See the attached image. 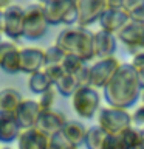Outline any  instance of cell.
I'll use <instances>...</instances> for the list:
<instances>
[{
	"label": "cell",
	"mask_w": 144,
	"mask_h": 149,
	"mask_svg": "<svg viewBox=\"0 0 144 149\" xmlns=\"http://www.w3.org/2000/svg\"><path fill=\"white\" fill-rule=\"evenodd\" d=\"M138 73L132 64H121L115 76L104 87V96L110 107L127 110L141 96Z\"/></svg>",
	"instance_id": "1"
},
{
	"label": "cell",
	"mask_w": 144,
	"mask_h": 149,
	"mask_svg": "<svg viewBox=\"0 0 144 149\" xmlns=\"http://www.w3.org/2000/svg\"><path fill=\"white\" fill-rule=\"evenodd\" d=\"M56 47H59L65 54H76L82 61H91L95 56V33L88 28L68 26L59 33L56 39Z\"/></svg>",
	"instance_id": "2"
},
{
	"label": "cell",
	"mask_w": 144,
	"mask_h": 149,
	"mask_svg": "<svg viewBox=\"0 0 144 149\" xmlns=\"http://www.w3.org/2000/svg\"><path fill=\"white\" fill-rule=\"evenodd\" d=\"M98 126L109 135L123 134L125 129L132 127V115L124 109L116 107H102L98 113Z\"/></svg>",
	"instance_id": "3"
},
{
	"label": "cell",
	"mask_w": 144,
	"mask_h": 149,
	"mask_svg": "<svg viewBox=\"0 0 144 149\" xmlns=\"http://www.w3.org/2000/svg\"><path fill=\"white\" fill-rule=\"evenodd\" d=\"M74 112L84 120H90L96 115L101 106V95L93 87H79L71 96Z\"/></svg>",
	"instance_id": "4"
},
{
	"label": "cell",
	"mask_w": 144,
	"mask_h": 149,
	"mask_svg": "<svg viewBox=\"0 0 144 149\" xmlns=\"http://www.w3.org/2000/svg\"><path fill=\"white\" fill-rule=\"evenodd\" d=\"M48 23L45 20L42 3H31L25 8V20H23V37L30 40H37L45 36Z\"/></svg>",
	"instance_id": "5"
},
{
	"label": "cell",
	"mask_w": 144,
	"mask_h": 149,
	"mask_svg": "<svg viewBox=\"0 0 144 149\" xmlns=\"http://www.w3.org/2000/svg\"><path fill=\"white\" fill-rule=\"evenodd\" d=\"M130 20L129 14L123 9V2H107V8L99 19L101 30L111 34H118V31Z\"/></svg>",
	"instance_id": "6"
},
{
	"label": "cell",
	"mask_w": 144,
	"mask_h": 149,
	"mask_svg": "<svg viewBox=\"0 0 144 149\" xmlns=\"http://www.w3.org/2000/svg\"><path fill=\"white\" fill-rule=\"evenodd\" d=\"M119 62L116 58H109V59H99L96 64L90 65V87L93 88H104L107 84L110 82V79L115 76V73L118 72Z\"/></svg>",
	"instance_id": "7"
},
{
	"label": "cell",
	"mask_w": 144,
	"mask_h": 149,
	"mask_svg": "<svg viewBox=\"0 0 144 149\" xmlns=\"http://www.w3.org/2000/svg\"><path fill=\"white\" fill-rule=\"evenodd\" d=\"M116 37L125 45L129 54L136 56V54L141 53V51H144L143 47H141V42H143V37H144V23L129 20L127 25H124L118 31Z\"/></svg>",
	"instance_id": "8"
},
{
	"label": "cell",
	"mask_w": 144,
	"mask_h": 149,
	"mask_svg": "<svg viewBox=\"0 0 144 149\" xmlns=\"http://www.w3.org/2000/svg\"><path fill=\"white\" fill-rule=\"evenodd\" d=\"M105 8H107V2H102V0H79L78 2V11H79L78 26L87 28L93 22H99Z\"/></svg>",
	"instance_id": "9"
},
{
	"label": "cell",
	"mask_w": 144,
	"mask_h": 149,
	"mask_svg": "<svg viewBox=\"0 0 144 149\" xmlns=\"http://www.w3.org/2000/svg\"><path fill=\"white\" fill-rule=\"evenodd\" d=\"M5 14V34L11 39L23 37V20H25V8L20 5H9L3 11Z\"/></svg>",
	"instance_id": "10"
},
{
	"label": "cell",
	"mask_w": 144,
	"mask_h": 149,
	"mask_svg": "<svg viewBox=\"0 0 144 149\" xmlns=\"http://www.w3.org/2000/svg\"><path fill=\"white\" fill-rule=\"evenodd\" d=\"M67 123V118L56 110H46V112H40L39 120L36 123V127L39 132H42L46 137H53V135L62 132L64 126Z\"/></svg>",
	"instance_id": "11"
},
{
	"label": "cell",
	"mask_w": 144,
	"mask_h": 149,
	"mask_svg": "<svg viewBox=\"0 0 144 149\" xmlns=\"http://www.w3.org/2000/svg\"><path fill=\"white\" fill-rule=\"evenodd\" d=\"M0 68L9 74L20 72V48L12 42H0Z\"/></svg>",
	"instance_id": "12"
},
{
	"label": "cell",
	"mask_w": 144,
	"mask_h": 149,
	"mask_svg": "<svg viewBox=\"0 0 144 149\" xmlns=\"http://www.w3.org/2000/svg\"><path fill=\"white\" fill-rule=\"evenodd\" d=\"M45 68V51L40 48H20V72L34 74Z\"/></svg>",
	"instance_id": "13"
},
{
	"label": "cell",
	"mask_w": 144,
	"mask_h": 149,
	"mask_svg": "<svg viewBox=\"0 0 144 149\" xmlns=\"http://www.w3.org/2000/svg\"><path fill=\"white\" fill-rule=\"evenodd\" d=\"M40 107L37 104V101L33 100H23L22 104L19 106V109L16 112V121L20 126L22 130H28V129H34L36 123L39 120L40 115Z\"/></svg>",
	"instance_id": "14"
},
{
	"label": "cell",
	"mask_w": 144,
	"mask_h": 149,
	"mask_svg": "<svg viewBox=\"0 0 144 149\" xmlns=\"http://www.w3.org/2000/svg\"><path fill=\"white\" fill-rule=\"evenodd\" d=\"M116 51V36L111 33H107L104 30H99L95 33V56L99 59H109L115 58Z\"/></svg>",
	"instance_id": "15"
},
{
	"label": "cell",
	"mask_w": 144,
	"mask_h": 149,
	"mask_svg": "<svg viewBox=\"0 0 144 149\" xmlns=\"http://www.w3.org/2000/svg\"><path fill=\"white\" fill-rule=\"evenodd\" d=\"M23 98L14 88H3L0 90V116L3 118H14L19 106L22 104Z\"/></svg>",
	"instance_id": "16"
},
{
	"label": "cell",
	"mask_w": 144,
	"mask_h": 149,
	"mask_svg": "<svg viewBox=\"0 0 144 149\" xmlns=\"http://www.w3.org/2000/svg\"><path fill=\"white\" fill-rule=\"evenodd\" d=\"M17 149H48V137L37 129L22 130L17 140Z\"/></svg>",
	"instance_id": "17"
},
{
	"label": "cell",
	"mask_w": 144,
	"mask_h": 149,
	"mask_svg": "<svg viewBox=\"0 0 144 149\" xmlns=\"http://www.w3.org/2000/svg\"><path fill=\"white\" fill-rule=\"evenodd\" d=\"M67 5H68V0H51V2L42 3V9H44L46 23L48 25H59V23H62Z\"/></svg>",
	"instance_id": "18"
},
{
	"label": "cell",
	"mask_w": 144,
	"mask_h": 149,
	"mask_svg": "<svg viewBox=\"0 0 144 149\" xmlns=\"http://www.w3.org/2000/svg\"><path fill=\"white\" fill-rule=\"evenodd\" d=\"M62 134L65 135V138L78 149V146L85 141V135H87V127L84 126L81 121H74V120H67Z\"/></svg>",
	"instance_id": "19"
},
{
	"label": "cell",
	"mask_w": 144,
	"mask_h": 149,
	"mask_svg": "<svg viewBox=\"0 0 144 149\" xmlns=\"http://www.w3.org/2000/svg\"><path fill=\"white\" fill-rule=\"evenodd\" d=\"M22 134L20 126L17 124L16 118H3L0 116V141L2 143H11L19 140Z\"/></svg>",
	"instance_id": "20"
},
{
	"label": "cell",
	"mask_w": 144,
	"mask_h": 149,
	"mask_svg": "<svg viewBox=\"0 0 144 149\" xmlns=\"http://www.w3.org/2000/svg\"><path fill=\"white\" fill-rule=\"evenodd\" d=\"M28 87H30V90L33 93L42 95V93H45L46 90L53 88L54 86H53V82H51V79L46 76V73L42 70V72H37V73L30 76V79H28Z\"/></svg>",
	"instance_id": "21"
},
{
	"label": "cell",
	"mask_w": 144,
	"mask_h": 149,
	"mask_svg": "<svg viewBox=\"0 0 144 149\" xmlns=\"http://www.w3.org/2000/svg\"><path fill=\"white\" fill-rule=\"evenodd\" d=\"M109 134L105 130H102L99 126H93V127L87 129V135H85V144L87 149H102L104 148V143Z\"/></svg>",
	"instance_id": "22"
},
{
	"label": "cell",
	"mask_w": 144,
	"mask_h": 149,
	"mask_svg": "<svg viewBox=\"0 0 144 149\" xmlns=\"http://www.w3.org/2000/svg\"><path fill=\"white\" fill-rule=\"evenodd\" d=\"M123 9L129 14L130 20L144 23V0H123Z\"/></svg>",
	"instance_id": "23"
},
{
	"label": "cell",
	"mask_w": 144,
	"mask_h": 149,
	"mask_svg": "<svg viewBox=\"0 0 144 149\" xmlns=\"http://www.w3.org/2000/svg\"><path fill=\"white\" fill-rule=\"evenodd\" d=\"M54 88L62 96H73L74 93H76V90L79 88V86H78L74 76H71V74H64V76L54 84Z\"/></svg>",
	"instance_id": "24"
},
{
	"label": "cell",
	"mask_w": 144,
	"mask_h": 149,
	"mask_svg": "<svg viewBox=\"0 0 144 149\" xmlns=\"http://www.w3.org/2000/svg\"><path fill=\"white\" fill-rule=\"evenodd\" d=\"M85 64H87L85 61H82L76 54H65L64 62H62V68H64V72L67 73V74L74 76V74H76Z\"/></svg>",
	"instance_id": "25"
},
{
	"label": "cell",
	"mask_w": 144,
	"mask_h": 149,
	"mask_svg": "<svg viewBox=\"0 0 144 149\" xmlns=\"http://www.w3.org/2000/svg\"><path fill=\"white\" fill-rule=\"evenodd\" d=\"M64 58H65L64 51L59 47L51 45L45 50V67H48V65H62Z\"/></svg>",
	"instance_id": "26"
},
{
	"label": "cell",
	"mask_w": 144,
	"mask_h": 149,
	"mask_svg": "<svg viewBox=\"0 0 144 149\" xmlns=\"http://www.w3.org/2000/svg\"><path fill=\"white\" fill-rule=\"evenodd\" d=\"M123 138H124V143H125V146H127V149H133L136 144L141 141V138H143V135H141V129H136V127H129V129H125L123 134Z\"/></svg>",
	"instance_id": "27"
},
{
	"label": "cell",
	"mask_w": 144,
	"mask_h": 149,
	"mask_svg": "<svg viewBox=\"0 0 144 149\" xmlns=\"http://www.w3.org/2000/svg\"><path fill=\"white\" fill-rule=\"evenodd\" d=\"M48 149H76V148L65 138L62 132H59L48 138Z\"/></svg>",
	"instance_id": "28"
},
{
	"label": "cell",
	"mask_w": 144,
	"mask_h": 149,
	"mask_svg": "<svg viewBox=\"0 0 144 149\" xmlns=\"http://www.w3.org/2000/svg\"><path fill=\"white\" fill-rule=\"evenodd\" d=\"M78 19H79L78 2L68 0V5H67V9H65L62 23H64V25H74V23H78Z\"/></svg>",
	"instance_id": "29"
},
{
	"label": "cell",
	"mask_w": 144,
	"mask_h": 149,
	"mask_svg": "<svg viewBox=\"0 0 144 149\" xmlns=\"http://www.w3.org/2000/svg\"><path fill=\"white\" fill-rule=\"evenodd\" d=\"M54 98H56V90H54V87L50 88V90H46L45 93H42V95H40V100L37 101V104H39L40 110H42V112L53 110Z\"/></svg>",
	"instance_id": "30"
},
{
	"label": "cell",
	"mask_w": 144,
	"mask_h": 149,
	"mask_svg": "<svg viewBox=\"0 0 144 149\" xmlns=\"http://www.w3.org/2000/svg\"><path fill=\"white\" fill-rule=\"evenodd\" d=\"M102 149H127V146L124 143L123 135L118 134V135H109Z\"/></svg>",
	"instance_id": "31"
},
{
	"label": "cell",
	"mask_w": 144,
	"mask_h": 149,
	"mask_svg": "<svg viewBox=\"0 0 144 149\" xmlns=\"http://www.w3.org/2000/svg\"><path fill=\"white\" fill-rule=\"evenodd\" d=\"M74 79H76L79 87H90V65L88 64L84 65V67L74 74Z\"/></svg>",
	"instance_id": "32"
},
{
	"label": "cell",
	"mask_w": 144,
	"mask_h": 149,
	"mask_svg": "<svg viewBox=\"0 0 144 149\" xmlns=\"http://www.w3.org/2000/svg\"><path fill=\"white\" fill-rule=\"evenodd\" d=\"M44 72L46 73V76H48V78L51 79L53 86L59 81L60 78L64 76V74H67V73L64 72L62 65H48V67H45V68H44Z\"/></svg>",
	"instance_id": "33"
},
{
	"label": "cell",
	"mask_w": 144,
	"mask_h": 149,
	"mask_svg": "<svg viewBox=\"0 0 144 149\" xmlns=\"http://www.w3.org/2000/svg\"><path fill=\"white\" fill-rule=\"evenodd\" d=\"M132 124L139 126V127H144V104L139 106L136 110L132 113Z\"/></svg>",
	"instance_id": "34"
},
{
	"label": "cell",
	"mask_w": 144,
	"mask_h": 149,
	"mask_svg": "<svg viewBox=\"0 0 144 149\" xmlns=\"http://www.w3.org/2000/svg\"><path fill=\"white\" fill-rule=\"evenodd\" d=\"M135 67V70H144V51H141L139 54L133 56L132 62H130Z\"/></svg>",
	"instance_id": "35"
},
{
	"label": "cell",
	"mask_w": 144,
	"mask_h": 149,
	"mask_svg": "<svg viewBox=\"0 0 144 149\" xmlns=\"http://www.w3.org/2000/svg\"><path fill=\"white\" fill-rule=\"evenodd\" d=\"M138 73V81H139V86H141V90H144V70H136Z\"/></svg>",
	"instance_id": "36"
},
{
	"label": "cell",
	"mask_w": 144,
	"mask_h": 149,
	"mask_svg": "<svg viewBox=\"0 0 144 149\" xmlns=\"http://www.w3.org/2000/svg\"><path fill=\"white\" fill-rule=\"evenodd\" d=\"M5 33V14L3 11H0V34Z\"/></svg>",
	"instance_id": "37"
},
{
	"label": "cell",
	"mask_w": 144,
	"mask_h": 149,
	"mask_svg": "<svg viewBox=\"0 0 144 149\" xmlns=\"http://www.w3.org/2000/svg\"><path fill=\"white\" fill-rule=\"evenodd\" d=\"M9 5H11V3L6 2V0H0V11H5V9H6Z\"/></svg>",
	"instance_id": "38"
},
{
	"label": "cell",
	"mask_w": 144,
	"mask_h": 149,
	"mask_svg": "<svg viewBox=\"0 0 144 149\" xmlns=\"http://www.w3.org/2000/svg\"><path fill=\"white\" fill-rule=\"evenodd\" d=\"M133 149H144V138H141V141H139V143H138Z\"/></svg>",
	"instance_id": "39"
},
{
	"label": "cell",
	"mask_w": 144,
	"mask_h": 149,
	"mask_svg": "<svg viewBox=\"0 0 144 149\" xmlns=\"http://www.w3.org/2000/svg\"><path fill=\"white\" fill-rule=\"evenodd\" d=\"M141 47H143V50H144V37H143V42H141Z\"/></svg>",
	"instance_id": "40"
},
{
	"label": "cell",
	"mask_w": 144,
	"mask_h": 149,
	"mask_svg": "<svg viewBox=\"0 0 144 149\" xmlns=\"http://www.w3.org/2000/svg\"><path fill=\"white\" fill-rule=\"evenodd\" d=\"M141 135H143V138H144V127L141 129Z\"/></svg>",
	"instance_id": "41"
},
{
	"label": "cell",
	"mask_w": 144,
	"mask_h": 149,
	"mask_svg": "<svg viewBox=\"0 0 144 149\" xmlns=\"http://www.w3.org/2000/svg\"><path fill=\"white\" fill-rule=\"evenodd\" d=\"M141 95H143V104H144V90H143V93H141Z\"/></svg>",
	"instance_id": "42"
},
{
	"label": "cell",
	"mask_w": 144,
	"mask_h": 149,
	"mask_svg": "<svg viewBox=\"0 0 144 149\" xmlns=\"http://www.w3.org/2000/svg\"><path fill=\"white\" fill-rule=\"evenodd\" d=\"M3 149H11V148H3Z\"/></svg>",
	"instance_id": "43"
},
{
	"label": "cell",
	"mask_w": 144,
	"mask_h": 149,
	"mask_svg": "<svg viewBox=\"0 0 144 149\" xmlns=\"http://www.w3.org/2000/svg\"><path fill=\"white\" fill-rule=\"evenodd\" d=\"M0 42H2V40H0Z\"/></svg>",
	"instance_id": "44"
}]
</instances>
